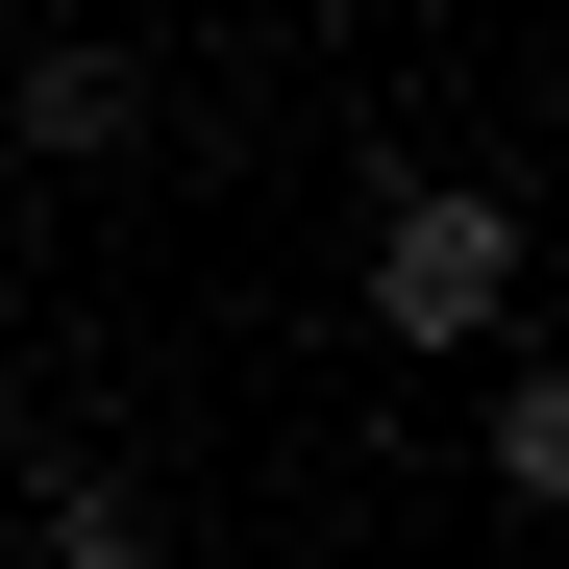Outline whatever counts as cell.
Instances as JSON below:
<instances>
[{
  "label": "cell",
  "mask_w": 569,
  "mask_h": 569,
  "mask_svg": "<svg viewBox=\"0 0 569 569\" xmlns=\"http://www.w3.org/2000/svg\"><path fill=\"white\" fill-rule=\"evenodd\" d=\"M124 124H149V74H124V50H26V149H50V173H100Z\"/></svg>",
  "instance_id": "7a4b0ae2"
},
{
  "label": "cell",
  "mask_w": 569,
  "mask_h": 569,
  "mask_svg": "<svg viewBox=\"0 0 569 569\" xmlns=\"http://www.w3.org/2000/svg\"><path fill=\"white\" fill-rule=\"evenodd\" d=\"M50 569H149V470H50Z\"/></svg>",
  "instance_id": "277c9868"
},
{
  "label": "cell",
  "mask_w": 569,
  "mask_h": 569,
  "mask_svg": "<svg viewBox=\"0 0 569 569\" xmlns=\"http://www.w3.org/2000/svg\"><path fill=\"white\" fill-rule=\"evenodd\" d=\"M371 322L397 347H520V199L496 173H421V199L371 223Z\"/></svg>",
  "instance_id": "6da1fadb"
},
{
  "label": "cell",
  "mask_w": 569,
  "mask_h": 569,
  "mask_svg": "<svg viewBox=\"0 0 569 569\" xmlns=\"http://www.w3.org/2000/svg\"><path fill=\"white\" fill-rule=\"evenodd\" d=\"M470 470H496V496H569V371H545V347H496V421H470Z\"/></svg>",
  "instance_id": "3957f363"
}]
</instances>
